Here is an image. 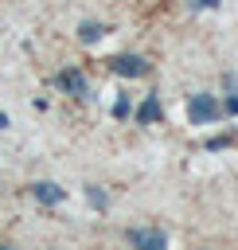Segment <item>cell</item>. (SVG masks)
I'll list each match as a JSON object with an SVG mask.
<instances>
[{
	"label": "cell",
	"instance_id": "6da1fadb",
	"mask_svg": "<svg viewBox=\"0 0 238 250\" xmlns=\"http://www.w3.org/2000/svg\"><path fill=\"white\" fill-rule=\"evenodd\" d=\"M187 121L191 125H215V121H222V102L215 94H191L187 98Z\"/></svg>",
	"mask_w": 238,
	"mask_h": 250
},
{
	"label": "cell",
	"instance_id": "7a4b0ae2",
	"mask_svg": "<svg viewBox=\"0 0 238 250\" xmlns=\"http://www.w3.org/2000/svg\"><path fill=\"white\" fill-rule=\"evenodd\" d=\"M129 246L133 250H168V234L156 227H133L129 230Z\"/></svg>",
	"mask_w": 238,
	"mask_h": 250
},
{
	"label": "cell",
	"instance_id": "3957f363",
	"mask_svg": "<svg viewBox=\"0 0 238 250\" xmlns=\"http://www.w3.org/2000/svg\"><path fill=\"white\" fill-rule=\"evenodd\" d=\"M109 70L121 74V78H140V74H148V59L125 51V55H113V59H109Z\"/></svg>",
	"mask_w": 238,
	"mask_h": 250
},
{
	"label": "cell",
	"instance_id": "277c9868",
	"mask_svg": "<svg viewBox=\"0 0 238 250\" xmlns=\"http://www.w3.org/2000/svg\"><path fill=\"white\" fill-rule=\"evenodd\" d=\"M55 90H62V94H70V98H86V94H90V86H86V74H82L78 66H66V70H59V74H55Z\"/></svg>",
	"mask_w": 238,
	"mask_h": 250
},
{
	"label": "cell",
	"instance_id": "5b68a950",
	"mask_svg": "<svg viewBox=\"0 0 238 250\" xmlns=\"http://www.w3.org/2000/svg\"><path fill=\"white\" fill-rule=\"evenodd\" d=\"M27 191H31V199H39V203H47V207H51V203H62V199H66V191H62L59 184H51V180H39V184H31Z\"/></svg>",
	"mask_w": 238,
	"mask_h": 250
},
{
	"label": "cell",
	"instance_id": "8992f818",
	"mask_svg": "<svg viewBox=\"0 0 238 250\" xmlns=\"http://www.w3.org/2000/svg\"><path fill=\"white\" fill-rule=\"evenodd\" d=\"M137 121H140V125H156V121H164V109H160V98H156V94H148V98L137 105Z\"/></svg>",
	"mask_w": 238,
	"mask_h": 250
},
{
	"label": "cell",
	"instance_id": "52a82bcc",
	"mask_svg": "<svg viewBox=\"0 0 238 250\" xmlns=\"http://www.w3.org/2000/svg\"><path fill=\"white\" fill-rule=\"evenodd\" d=\"M105 31H109V27L98 23V20H82V23H78V39H82V43H98V39H105Z\"/></svg>",
	"mask_w": 238,
	"mask_h": 250
},
{
	"label": "cell",
	"instance_id": "ba28073f",
	"mask_svg": "<svg viewBox=\"0 0 238 250\" xmlns=\"http://www.w3.org/2000/svg\"><path fill=\"white\" fill-rule=\"evenodd\" d=\"M86 199H90V207H94V211H105V207H109V195H105L98 184H90V188H86Z\"/></svg>",
	"mask_w": 238,
	"mask_h": 250
},
{
	"label": "cell",
	"instance_id": "9c48e42d",
	"mask_svg": "<svg viewBox=\"0 0 238 250\" xmlns=\"http://www.w3.org/2000/svg\"><path fill=\"white\" fill-rule=\"evenodd\" d=\"M133 113V102L125 98V94H117V102H113V117H129Z\"/></svg>",
	"mask_w": 238,
	"mask_h": 250
},
{
	"label": "cell",
	"instance_id": "30bf717a",
	"mask_svg": "<svg viewBox=\"0 0 238 250\" xmlns=\"http://www.w3.org/2000/svg\"><path fill=\"white\" fill-rule=\"evenodd\" d=\"M222 117H238V94H226V102H222Z\"/></svg>",
	"mask_w": 238,
	"mask_h": 250
},
{
	"label": "cell",
	"instance_id": "8fae6325",
	"mask_svg": "<svg viewBox=\"0 0 238 250\" xmlns=\"http://www.w3.org/2000/svg\"><path fill=\"white\" fill-rule=\"evenodd\" d=\"M222 90H226V94H238V74L226 70V74H222Z\"/></svg>",
	"mask_w": 238,
	"mask_h": 250
},
{
	"label": "cell",
	"instance_id": "7c38bea8",
	"mask_svg": "<svg viewBox=\"0 0 238 250\" xmlns=\"http://www.w3.org/2000/svg\"><path fill=\"white\" fill-rule=\"evenodd\" d=\"M226 145H234V137H215V141H207V148H226Z\"/></svg>",
	"mask_w": 238,
	"mask_h": 250
},
{
	"label": "cell",
	"instance_id": "4fadbf2b",
	"mask_svg": "<svg viewBox=\"0 0 238 250\" xmlns=\"http://www.w3.org/2000/svg\"><path fill=\"white\" fill-rule=\"evenodd\" d=\"M222 0H195V8H218Z\"/></svg>",
	"mask_w": 238,
	"mask_h": 250
},
{
	"label": "cell",
	"instance_id": "5bb4252c",
	"mask_svg": "<svg viewBox=\"0 0 238 250\" xmlns=\"http://www.w3.org/2000/svg\"><path fill=\"white\" fill-rule=\"evenodd\" d=\"M0 129H8V113H0Z\"/></svg>",
	"mask_w": 238,
	"mask_h": 250
},
{
	"label": "cell",
	"instance_id": "9a60e30c",
	"mask_svg": "<svg viewBox=\"0 0 238 250\" xmlns=\"http://www.w3.org/2000/svg\"><path fill=\"white\" fill-rule=\"evenodd\" d=\"M0 250H8V246H4V242H0Z\"/></svg>",
	"mask_w": 238,
	"mask_h": 250
}]
</instances>
